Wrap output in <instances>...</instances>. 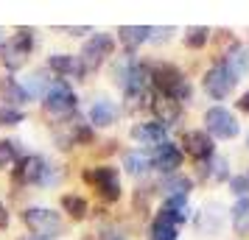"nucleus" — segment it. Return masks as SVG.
Listing matches in <instances>:
<instances>
[{
  "instance_id": "nucleus-1",
  "label": "nucleus",
  "mask_w": 249,
  "mask_h": 240,
  "mask_svg": "<svg viewBox=\"0 0 249 240\" xmlns=\"http://www.w3.org/2000/svg\"><path fill=\"white\" fill-rule=\"evenodd\" d=\"M151 87L157 90V95H168L179 103H188L193 95L191 81L185 79V73L177 64H168V62L151 67Z\"/></svg>"
},
{
  "instance_id": "nucleus-2",
  "label": "nucleus",
  "mask_w": 249,
  "mask_h": 240,
  "mask_svg": "<svg viewBox=\"0 0 249 240\" xmlns=\"http://www.w3.org/2000/svg\"><path fill=\"white\" fill-rule=\"evenodd\" d=\"M31 48H34V31L17 28V34H12L0 48V62L9 70H20L31 56Z\"/></svg>"
},
{
  "instance_id": "nucleus-3",
  "label": "nucleus",
  "mask_w": 249,
  "mask_h": 240,
  "mask_svg": "<svg viewBox=\"0 0 249 240\" xmlns=\"http://www.w3.org/2000/svg\"><path fill=\"white\" fill-rule=\"evenodd\" d=\"M23 224L42 240L59 238L65 232V221L59 218V212L48 209V207H28L23 212Z\"/></svg>"
},
{
  "instance_id": "nucleus-4",
  "label": "nucleus",
  "mask_w": 249,
  "mask_h": 240,
  "mask_svg": "<svg viewBox=\"0 0 249 240\" xmlns=\"http://www.w3.org/2000/svg\"><path fill=\"white\" fill-rule=\"evenodd\" d=\"M84 182L90 184V187H95L98 190V195H101L104 201H118L121 198V176H118V168H112V165H98V168H87L84 171Z\"/></svg>"
},
{
  "instance_id": "nucleus-5",
  "label": "nucleus",
  "mask_w": 249,
  "mask_h": 240,
  "mask_svg": "<svg viewBox=\"0 0 249 240\" xmlns=\"http://www.w3.org/2000/svg\"><path fill=\"white\" fill-rule=\"evenodd\" d=\"M115 50V39L109 34H92L87 42H84V48H81V67H84V73H92V70H98L107 62V59L112 56Z\"/></svg>"
},
{
  "instance_id": "nucleus-6",
  "label": "nucleus",
  "mask_w": 249,
  "mask_h": 240,
  "mask_svg": "<svg viewBox=\"0 0 249 240\" xmlns=\"http://www.w3.org/2000/svg\"><path fill=\"white\" fill-rule=\"evenodd\" d=\"M204 131L210 137H218V140H232V137H238L241 123H238V117L230 109H224V106H210L204 112Z\"/></svg>"
},
{
  "instance_id": "nucleus-7",
  "label": "nucleus",
  "mask_w": 249,
  "mask_h": 240,
  "mask_svg": "<svg viewBox=\"0 0 249 240\" xmlns=\"http://www.w3.org/2000/svg\"><path fill=\"white\" fill-rule=\"evenodd\" d=\"M76 103H79V98L65 79H53L51 87L45 90V95H42V106L51 114H68L76 109Z\"/></svg>"
},
{
  "instance_id": "nucleus-8",
  "label": "nucleus",
  "mask_w": 249,
  "mask_h": 240,
  "mask_svg": "<svg viewBox=\"0 0 249 240\" xmlns=\"http://www.w3.org/2000/svg\"><path fill=\"white\" fill-rule=\"evenodd\" d=\"M235 84H238V81L232 79V73L224 67V62H221V59H218L207 73H204V92H207L210 98H215V101H224L227 95L235 90Z\"/></svg>"
},
{
  "instance_id": "nucleus-9",
  "label": "nucleus",
  "mask_w": 249,
  "mask_h": 240,
  "mask_svg": "<svg viewBox=\"0 0 249 240\" xmlns=\"http://www.w3.org/2000/svg\"><path fill=\"white\" fill-rule=\"evenodd\" d=\"M45 171H48V160L39 157V154H31V157H20L17 160V168H14V184H39L45 182Z\"/></svg>"
},
{
  "instance_id": "nucleus-10",
  "label": "nucleus",
  "mask_w": 249,
  "mask_h": 240,
  "mask_svg": "<svg viewBox=\"0 0 249 240\" xmlns=\"http://www.w3.org/2000/svg\"><path fill=\"white\" fill-rule=\"evenodd\" d=\"M182 154H188L191 160H196L199 165L210 162L215 157V145H213V137L207 131H185L182 137Z\"/></svg>"
},
{
  "instance_id": "nucleus-11",
  "label": "nucleus",
  "mask_w": 249,
  "mask_h": 240,
  "mask_svg": "<svg viewBox=\"0 0 249 240\" xmlns=\"http://www.w3.org/2000/svg\"><path fill=\"white\" fill-rule=\"evenodd\" d=\"M182 154L179 145H174L171 140H165V143H160V145H154V151L148 154V160H151V168H157L162 176H171V173H177V168L182 165Z\"/></svg>"
},
{
  "instance_id": "nucleus-12",
  "label": "nucleus",
  "mask_w": 249,
  "mask_h": 240,
  "mask_svg": "<svg viewBox=\"0 0 249 240\" xmlns=\"http://www.w3.org/2000/svg\"><path fill=\"white\" fill-rule=\"evenodd\" d=\"M92 143V128L81 120H62L56 126V145L59 148H73V145H87Z\"/></svg>"
},
{
  "instance_id": "nucleus-13",
  "label": "nucleus",
  "mask_w": 249,
  "mask_h": 240,
  "mask_svg": "<svg viewBox=\"0 0 249 240\" xmlns=\"http://www.w3.org/2000/svg\"><path fill=\"white\" fill-rule=\"evenodd\" d=\"M151 109H154V114H157V123L160 126H174L177 120H179L182 114V103L174 101V98H168V95H154L151 98Z\"/></svg>"
},
{
  "instance_id": "nucleus-14",
  "label": "nucleus",
  "mask_w": 249,
  "mask_h": 240,
  "mask_svg": "<svg viewBox=\"0 0 249 240\" xmlns=\"http://www.w3.org/2000/svg\"><path fill=\"white\" fill-rule=\"evenodd\" d=\"M221 62H224V67L232 73V79L241 81L249 73V48L238 42V45H232L224 56H221Z\"/></svg>"
},
{
  "instance_id": "nucleus-15",
  "label": "nucleus",
  "mask_w": 249,
  "mask_h": 240,
  "mask_svg": "<svg viewBox=\"0 0 249 240\" xmlns=\"http://www.w3.org/2000/svg\"><path fill=\"white\" fill-rule=\"evenodd\" d=\"M48 70L56 73V76H76V79H84L87 73L81 67L79 56H70V53H53L48 59Z\"/></svg>"
},
{
  "instance_id": "nucleus-16",
  "label": "nucleus",
  "mask_w": 249,
  "mask_h": 240,
  "mask_svg": "<svg viewBox=\"0 0 249 240\" xmlns=\"http://www.w3.org/2000/svg\"><path fill=\"white\" fill-rule=\"evenodd\" d=\"M0 106H12V109H20L25 101H28V95H25L23 84L12 76H6V79H0Z\"/></svg>"
},
{
  "instance_id": "nucleus-17",
  "label": "nucleus",
  "mask_w": 249,
  "mask_h": 240,
  "mask_svg": "<svg viewBox=\"0 0 249 240\" xmlns=\"http://www.w3.org/2000/svg\"><path fill=\"white\" fill-rule=\"evenodd\" d=\"M191 187H193V182L185 173H171V176H162L160 193H162V198H188Z\"/></svg>"
},
{
  "instance_id": "nucleus-18",
  "label": "nucleus",
  "mask_w": 249,
  "mask_h": 240,
  "mask_svg": "<svg viewBox=\"0 0 249 240\" xmlns=\"http://www.w3.org/2000/svg\"><path fill=\"white\" fill-rule=\"evenodd\" d=\"M118 120V106H115L109 98H98V101L90 106V123L95 128H107Z\"/></svg>"
},
{
  "instance_id": "nucleus-19",
  "label": "nucleus",
  "mask_w": 249,
  "mask_h": 240,
  "mask_svg": "<svg viewBox=\"0 0 249 240\" xmlns=\"http://www.w3.org/2000/svg\"><path fill=\"white\" fill-rule=\"evenodd\" d=\"M148 34H151V25H121L118 28V39L129 53H135L143 42H148Z\"/></svg>"
},
{
  "instance_id": "nucleus-20",
  "label": "nucleus",
  "mask_w": 249,
  "mask_h": 240,
  "mask_svg": "<svg viewBox=\"0 0 249 240\" xmlns=\"http://www.w3.org/2000/svg\"><path fill=\"white\" fill-rule=\"evenodd\" d=\"M165 134H168V128L160 126L157 120H151V123H137L135 128H132V137L137 140V143H143V145H160V143H165Z\"/></svg>"
},
{
  "instance_id": "nucleus-21",
  "label": "nucleus",
  "mask_w": 249,
  "mask_h": 240,
  "mask_svg": "<svg viewBox=\"0 0 249 240\" xmlns=\"http://www.w3.org/2000/svg\"><path fill=\"white\" fill-rule=\"evenodd\" d=\"M230 221H232L235 235L249 238V198H238L235 207L230 209Z\"/></svg>"
},
{
  "instance_id": "nucleus-22",
  "label": "nucleus",
  "mask_w": 249,
  "mask_h": 240,
  "mask_svg": "<svg viewBox=\"0 0 249 240\" xmlns=\"http://www.w3.org/2000/svg\"><path fill=\"white\" fill-rule=\"evenodd\" d=\"M124 168L126 173H132V176H143V173H148V168H151V160H148L146 151H126L124 154Z\"/></svg>"
},
{
  "instance_id": "nucleus-23",
  "label": "nucleus",
  "mask_w": 249,
  "mask_h": 240,
  "mask_svg": "<svg viewBox=\"0 0 249 240\" xmlns=\"http://www.w3.org/2000/svg\"><path fill=\"white\" fill-rule=\"evenodd\" d=\"M62 209H65L73 221H84V218H87V212H90L87 201H84L81 195H73V193L62 195Z\"/></svg>"
},
{
  "instance_id": "nucleus-24",
  "label": "nucleus",
  "mask_w": 249,
  "mask_h": 240,
  "mask_svg": "<svg viewBox=\"0 0 249 240\" xmlns=\"http://www.w3.org/2000/svg\"><path fill=\"white\" fill-rule=\"evenodd\" d=\"M48 87H51V79H45V70H36V73H31V79L23 84V90H25V95H28V98H42Z\"/></svg>"
},
{
  "instance_id": "nucleus-25",
  "label": "nucleus",
  "mask_w": 249,
  "mask_h": 240,
  "mask_svg": "<svg viewBox=\"0 0 249 240\" xmlns=\"http://www.w3.org/2000/svg\"><path fill=\"white\" fill-rule=\"evenodd\" d=\"M207 39H210V28L207 25H191V28H185V45L191 48V50L204 48Z\"/></svg>"
},
{
  "instance_id": "nucleus-26",
  "label": "nucleus",
  "mask_w": 249,
  "mask_h": 240,
  "mask_svg": "<svg viewBox=\"0 0 249 240\" xmlns=\"http://www.w3.org/2000/svg\"><path fill=\"white\" fill-rule=\"evenodd\" d=\"M17 143L14 140H0V171H6V168H12L17 165Z\"/></svg>"
},
{
  "instance_id": "nucleus-27",
  "label": "nucleus",
  "mask_w": 249,
  "mask_h": 240,
  "mask_svg": "<svg viewBox=\"0 0 249 240\" xmlns=\"http://www.w3.org/2000/svg\"><path fill=\"white\" fill-rule=\"evenodd\" d=\"M25 120L23 109H12V106H0V126H20Z\"/></svg>"
},
{
  "instance_id": "nucleus-28",
  "label": "nucleus",
  "mask_w": 249,
  "mask_h": 240,
  "mask_svg": "<svg viewBox=\"0 0 249 240\" xmlns=\"http://www.w3.org/2000/svg\"><path fill=\"white\" fill-rule=\"evenodd\" d=\"M213 168L207 165V176H213V179H218V182H224V179H230V171H227V160L224 157H213Z\"/></svg>"
},
{
  "instance_id": "nucleus-29",
  "label": "nucleus",
  "mask_w": 249,
  "mask_h": 240,
  "mask_svg": "<svg viewBox=\"0 0 249 240\" xmlns=\"http://www.w3.org/2000/svg\"><path fill=\"white\" fill-rule=\"evenodd\" d=\"M174 31H177L174 25H165V28H151V34H148V42H165V39H168Z\"/></svg>"
},
{
  "instance_id": "nucleus-30",
  "label": "nucleus",
  "mask_w": 249,
  "mask_h": 240,
  "mask_svg": "<svg viewBox=\"0 0 249 240\" xmlns=\"http://www.w3.org/2000/svg\"><path fill=\"white\" fill-rule=\"evenodd\" d=\"M98 240H129L121 232V229H115V226H107V229H101V235H98Z\"/></svg>"
},
{
  "instance_id": "nucleus-31",
  "label": "nucleus",
  "mask_w": 249,
  "mask_h": 240,
  "mask_svg": "<svg viewBox=\"0 0 249 240\" xmlns=\"http://www.w3.org/2000/svg\"><path fill=\"white\" fill-rule=\"evenodd\" d=\"M62 31H68L70 36H81V34H90V28H87V25H76V28H62Z\"/></svg>"
},
{
  "instance_id": "nucleus-32",
  "label": "nucleus",
  "mask_w": 249,
  "mask_h": 240,
  "mask_svg": "<svg viewBox=\"0 0 249 240\" xmlns=\"http://www.w3.org/2000/svg\"><path fill=\"white\" fill-rule=\"evenodd\" d=\"M9 226V209H6V204L0 201V229Z\"/></svg>"
},
{
  "instance_id": "nucleus-33",
  "label": "nucleus",
  "mask_w": 249,
  "mask_h": 240,
  "mask_svg": "<svg viewBox=\"0 0 249 240\" xmlns=\"http://www.w3.org/2000/svg\"><path fill=\"white\" fill-rule=\"evenodd\" d=\"M238 109H241V112H247V114H249V90L244 92L241 98H238Z\"/></svg>"
},
{
  "instance_id": "nucleus-34",
  "label": "nucleus",
  "mask_w": 249,
  "mask_h": 240,
  "mask_svg": "<svg viewBox=\"0 0 249 240\" xmlns=\"http://www.w3.org/2000/svg\"><path fill=\"white\" fill-rule=\"evenodd\" d=\"M3 42H6V31L0 28V48H3Z\"/></svg>"
},
{
  "instance_id": "nucleus-35",
  "label": "nucleus",
  "mask_w": 249,
  "mask_h": 240,
  "mask_svg": "<svg viewBox=\"0 0 249 240\" xmlns=\"http://www.w3.org/2000/svg\"><path fill=\"white\" fill-rule=\"evenodd\" d=\"M244 176H247V182H249V171H247V173H244Z\"/></svg>"
},
{
  "instance_id": "nucleus-36",
  "label": "nucleus",
  "mask_w": 249,
  "mask_h": 240,
  "mask_svg": "<svg viewBox=\"0 0 249 240\" xmlns=\"http://www.w3.org/2000/svg\"><path fill=\"white\" fill-rule=\"evenodd\" d=\"M247 145H249V140H247Z\"/></svg>"
}]
</instances>
